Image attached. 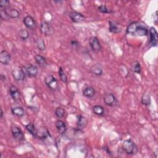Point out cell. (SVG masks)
I'll use <instances>...</instances> for the list:
<instances>
[{"instance_id":"6da1fadb","label":"cell","mask_w":158,"mask_h":158,"mask_svg":"<svg viewBox=\"0 0 158 158\" xmlns=\"http://www.w3.org/2000/svg\"><path fill=\"white\" fill-rule=\"evenodd\" d=\"M127 33L133 36H148L149 30L146 27L141 25L137 22H131L127 28Z\"/></svg>"},{"instance_id":"7a4b0ae2","label":"cell","mask_w":158,"mask_h":158,"mask_svg":"<svg viewBox=\"0 0 158 158\" xmlns=\"http://www.w3.org/2000/svg\"><path fill=\"white\" fill-rule=\"evenodd\" d=\"M123 150L129 155L134 154L137 151V147L135 143L131 139L125 140L122 145Z\"/></svg>"},{"instance_id":"3957f363","label":"cell","mask_w":158,"mask_h":158,"mask_svg":"<svg viewBox=\"0 0 158 158\" xmlns=\"http://www.w3.org/2000/svg\"><path fill=\"white\" fill-rule=\"evenodd\" d=\"M44 82L47 86L51 90H56L59 87L57 79L52 75H48L44 78Z\"/></svg>"},{"instance_id":"277c9868","label":"cell","mask_w":158,"mask_h":158,"mask_svg":"<svg viewBox=\"0 0 158 158\" xmlns=\"http://www.w3.org/2000/svg\"><path fill=\"white\" fill-rule=\"evenodd\" d=\"M40 29H41V33L46 36L52 35L54 32V30L53 27L47 22H41Z\"/></svg>"},{"instance_id":"5b68a950","label":"cell","mask_w":158,"mask_h":158,"mask_svg":"<svg viewBox=\"0 0 158 158\" xmlns=\"http://www.w3.org/2000/svg\"><path fill=\"white\" fill-rule=\"evenodd\" d=\"M11 132L13 138L17 141H22L24 139V135L22 130L17 127L13 126L11 127Z\"/></svg>"},{"instance_id":"8992f818","label":"cell","mask_w":158,"mask_h":158,"mask_svg":"<svg viewBox=\"0 0 158 158\" xmlns=\"http://www.w3.org/2000/svg\"><path fill=\"white\" fill-rule=\"evenodd\" d=\"M12 75L15 80L17 81H23L25 78V73L21 68L14 69L12 72Z\"/></svg>"},{"instance_id":"52a82bcc","label":"cell","mask_w":158,"mask_h":158,"mask_svg":"<svg viewBox=\"0 0 158 158\" xmlns=\"http://www.w3.org/2000/svg\"><path fill=\"white\" fill-rule=\"evenodd\" d=\"M148 34H149V37H150L149 44L152 47L157 46V43H158V36H157V31L155 29V28L152 27H151L150 29L149 30Z\"/></svg>"},{"instance_id":"ba28073f","label":"cell","mask_w":158,"mask_h":158,"mask_svg":"<svg viewBox=\"0 0 158 158\" xmlns=\"http://www.w3.org/2000/svg\"><path fill=\"white\" fill-rule=\"evenodd\" d=\"M89 44L91 49L96 52H99L101 50V45L97 37L91 36L89 40Z\"/></svg>"},{"instance_id":"9c48e42d","label":"cell","mask_w":158,"mask_h":158,"mask_svg":"<svg viewBox=\"0 0 158 158\" xmlns=\"http://www.w3.org/2000/svg\"><path fill=\"white\" fill-rule=\"evenodd\" d=\"M104 103L109 106H114L117 104V100L115 96L112 93H106L103 97Z\"/></svg>"},{"instance_id":"30bf717a","label":"cell","mask_w":158,"mask_h":158,"mask_svg":"<svg viewBox=\"0 0 158 158\" xmlns=\"http://www.w3.org/2000/svg\"><path fill=\"white\" fill-rule=\"evenodd\" d=\"M51 137V134L48 130V128L45 127H41L37 130L36 133V138H40V139H46L48 138Z\"/></svg>"},{"instance_id":"8fae6325","label":"cell","mask_w":158,"mask_h":158,"mask_svg":"<svg viewBox=\"0 0 158 158\" xmlns=\"http://www.w3.org/2000/svg\"><path fill=\"white\" fill-rule=\"evenodd\" d=\"M25 74L29 77H35L38 73V67L33 64H30L28 66L25 67L24 70Z\"/></svg>"},{"instance_id":"7c38bea8","label":"cell","mask_w":158,"mask_h":158,"mask_svg":"<svg viewBox=\"0 0 158 158\" xmlns=\"http://www.w3.org/2000/svg\"><path fill=\"white\" fill-rule=\"evenodd\" d=\"M69 17L71 19V20L75 23L81 22L85 20L84 15L82 14L77 11L71 12L69 14Z\"/></svg>"},{"instance_id":"4fadbf2b","label":"cell","mask_w":158,"mask_h":158,"mask_svg":"<svg viewBox=\"0 0 158 158\" xmlns=\"http://www.w3.org/2000/svg\"><path fill=\"white\" fill-rule=\"evenodd\" d=\"M10 54L6 50H2L0 52V62L2 65H8L10 62Z\"/></svg>"},{"instance_id":"5bb4252c","label":"cell","mask_w":158,"mask_h":158,"mask_svg":"<svg viewBox=\"0 0 158 158\" xmlns=\"http://www.w3.org/2000/svg\"><path fill=\"white\" fill-rule=\"evenodd\" d=\"M23 22L25 27L29 29L33 30L36 28V22L34 20V19L30 16V15H27L23 18Z\"/></svg>"},{"instance_id":"9a60e30c","label":"cell","mask_w":158,"mask_h":158,"mask_svg":"<svg viewBox=\"0 0 158 158\" xmlns=\"http://www.w3.org/2000/svg\"><path fill=\"white\" fill-rule=\"evenodd\" d=\"M56 127L60 135H63L67 131V126L64 122L61 120H58L55 123Z\"/></svg>"},{"instance_id":"2e32d148","label":"cell","mask_w":158,"mask_h":158,"mask_svg":"<svg viewBox=\"0 0 158 158\" xmlns=\"http://www.w3.org/2000/svg\"><path fill=\"white\" fill-rule=\"evenodd\" d=\"M4 11L6 12V14L9 18L12 19H17L20 16V12L15 9L11 8V7H7L5 9H3Z\"/></svg>"},{"instance_id":"e0dca14e","label":"cell","mask_w":158,"mask_h":158,"mask_svg":"<svg viewBox=\"0 0 158 158\" xmlns=\"http://www.w3.org/2000/svg\"><path fill=\"white\" fill-rule=\"evenodd\" d=\"M90 71L96 76H101L103 73V68L100 64L97 63L91 66L90 68Z\"/></svg>"},{"instance_id":"ac0fdd59","label":"cell","mask_w":158,"mask_h":158,"mask_svg":"<svg viewBox=\"0 0 158 158\" xmlns=\"http://www.w3.org/2000/svg\"><path fill=\"white\" fill-rule=\"evenodd\" d=\"M77 127L79 130H83L87 125L88 120L87 118L83 115H78L77 117Z\"/></svg>"},{"instance_id":"d6986e66","label":"cell","mask_w":158,"mask_h":158,"mask_svg":"<svg viewBox=\"0 0 158 158\" xmlns=\"http://www.w3.org/2000/svg\"><path fill=\"white\" fill-rule=\"evenodd\" d=\"M9 94L11 98L15 101L19 100L20 98V93L15 86L12 85L9 88Z\"/></svg>"},{"instance_id":"ffe728a7","label":"cell","mask_w":158,"mask_h":158,"mask_svg":"<svg viewBox=\"0 0 158 158\" xmlns=\"http://www.w3.org/2000/svg\"><path fill=\"white\" fill-rule=\"evenodd\" d=\"M109 30L112 33H118L121 31V28L116 22L109 20Z\"/></svg>"},{"instance_id":"44dd1931","label":"cell","mask_w":158,"mask_h":158,"mask_svg":"<svg viewBox=\"0 0 158 158\" xmlns=\"http://www.w3.org/2000/svg\"><path fill=\"white\" fill-rule=\"evenodd\" d=\"M11 112L12 114L19 117H22L25 115L24 109L21 106H16V107H12Z\"/></svg>"},{"instance_id":"7402d4cb","label":"cell","mask_w":158,"mask_h":158,"mask_svg":"<svg viewBox=\"0 0 158 158\" xmlns=\"http://www.w3.org/2000/svg\"><path fill=\"white\" fill-rule=\"evenodd\" d=\"M95 89L92 86L86 87L83 91V95L88 98H93L95 94Z\"/></svg>"},{"instance_id":"603a6c76","label":"cell","mask_w":158,"mask_h":158,"mask_svg":"<svg viewBox=\"0 0 158 158\" xmlns=\"http://www.w3.org/2000/svg\"><path fill=\"white\" fill-rule=\"evenodd\" d=\"M35 60L36 64L41 67H46L47 65V61L46 58L40 54L36 55L35 57Z\"/></svg>"},{"instance_id":"cb8c5ba5","label":"cell","mask_w":158,"mask_h":158,"mask_svg":"<svg viewBox=\"0 0 158 158\" xmlns=\"http://www.w3.org/2000/svg\"><path fill=\"white\" fill-rule=\"evenodd\" d=\"M93 113L99 116H102L104 114V108L101 105H96L92 107Z\"/></svg>"},{"instance_id":"d4e9b609","label":"cell","mask_w":158,"mask_h":158,"mask_svg":"<svg viewBox=\"0 0 158 158\" xmlns=\"http://www.w3.org/2000/svg\"><path fill=\"white\" fill-rule=\"evenodd\" d=\"M25 128L35 138H36V133H37V130L36 129L34 124L31 122L28 123L27 125H26Z\"/></svg>"},{"instance_id":"484cf974","label":"cell","mask_w":158,"mask_h":158,"mask_svg":"<svg viewBox=\"0 0 158 158\" xmlns=\"http://www.w3.org/2000/svg\"><path fill=\"white\" fill-rule=\"evenodd\" d=\"M141 102L144 106H150L151 103V99L150 96L146 93L143 94L141 98Z\"/></svg>"},{"instance_id":"4316f807","label":"cell","mask_w":158,"mask_h":158,"mask_svg":"<svg viewBox=\"0 0 158 158\" xmlns=\"http://www.w3.org/2000/svg\"><path fill=\"white\" fill-rule=\"evenodd\" d=\"M36 46H37L38 49L40 51L45 50L46 46H45V43H44V41L43 38H37L36 40Z\"/></svg>"},{"instance_id":"83f0119b","label":"cell","mask_w":158,"mask_h":158,"mask_svg":"<svg viewBox=\"0 0 158 158\" xmlns=\"http://www.w3.org/2000/svg\"><path fill=\"white\" fill-rule=\"evenodd\" d=\"M65 113V109L62 107H57L54 110V114L59 118H62L64 116Z\"/></svg>"},{"instance_id":"f1b7e54d","label":"cell","mask_w":158,"mask_h":158,"mask_svg":"<svg viewBox=\"0 0 158 158\" xmlns=\"http://www.w3.org/2000/svg\"><path fill=\"white\" fill-rule=\"evenodd\" d=\"M19 36L23 40H25L29 37V32L26 29H21L19 31Z\"/></svg>"},{"instance_id":"f546056e","label":"cell","mask_w":158,"mask_h":158,"mask_svg":"<svg viewBox=\"0 0 158 158\" xmlns=\"http://www.w3.org/2000/svg\"><path fill=\"white\" fill-rule=\"evenodd\" d=\"M58 74L60 78V80L64 82V83H67V77L65 75V72H64L62 68L61 67H60L59 68V70H58Z\"/></svg>"},{"instance_id":"4dcf8cb0","label":"cell","mask_w":158,"mask_h":158,"mask_svg":"<svg viewBox=\"0 0 158 158\" xmlns=\"http://www.w3.org/2000/svg\"><path fill=\"white\" fill-rule=\"evenodd\" d=\"M132 70L137 73H139L141 71V66L139 62L136 61L133 63L132 66Z\"/></svg>"},{"instance_id":"1f68e13d","label":"cell","mask_w":158,"mask_h":158,"mask_svg":"<svg viewBox=\"0 0 158 158\" xmlns=\"http://www.w3.org/2000/svg\"><path fill=\"white\" fill-rule=\"evenodd\" d=\"M98 10H99L100 12H101V13H102V14H109V13L112 12L111 10H109L105 5H103V4L100 5V6L98 7Z\"/></svg>"},{"instance_id":"d6a6232c","label":"cell","mask_w":158,"mask_h":158,"mask_svg":"<svg viewBox=\"0 0 158 158\" xmlns=\"http://www.w3.org/2000/svg\"><path fill=\"white\" fill-rule=\"evenodd\" d=\"M9 4H10V2L7 0H2V1H1V2H0V8H1V9H3L8 7Z\"/></svg>"},{"instance_id":"836d02e7","label":"cell","mask_w":158,"mask_h":158,"mask_svg":"<svg viewBox=\"0 0 158 158\" xmlns=\"http://www.w3.org/2000/svg\"><path fill=\"white\" fill-rule=\"evenodd\" d=\"M0 16H1V18L2 19V20H8V19H10V18L7 16V15L6 14V12L4 11V9H1V10H0Z\"/></svg>"},{"instance_id":"e575fe53","label":"cell","mask_w":158,"mask_h":158,"mask_svg":"<svg viewBox=\"0 0 158 158\" xmlns=\"http://www.w3.org/2000/svg\"><path fill=\"white\" fill-rule=\"evenodd\" d=\"M70 43H71V45L74 48H75L79 45V43L77 40H72Z\"/></svg>"},{"instance_id":"d590c367","label":"cell","mask_w":158,"mask_h":158,"mask_svg":"<svg viewBox=\"0 0 158 158\" xmlns=\"http://www.w3.org/2000/svg\"><path fill=\"white\" fill-rule=\"evenodd\" d=\"M2 115H3V112H2V109H1V115H0V118H1L2 117Z\"/></svg>"}]
</instances>
